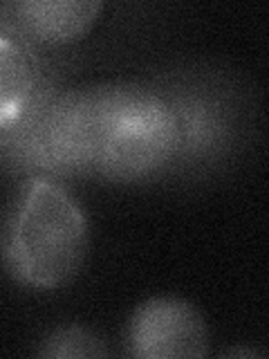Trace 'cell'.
Instances as JSON below:
<instances>
[{"label": "cell", "instance_id": "9c48e42d", "mask_svg": "<svg viewBox=\"0 0 269 359\" xmlns=\"http://www.w3.org/2000/svg\"><path fill=\"white\" fill-rule=\"evenodd\" d=\"M227 357H263V353H256L251 348H231L227 351Z\"/></svg>", "mask_w": 269, "mask_h": 359}, {"label": "cell", "instance_id": "6da1fadb", "mask_svg": "<svg viewBox=\"0 0 269 359\" xmlns=\"http://www.w3.org/2000/svg\"><path fill=\"white\" fill-rule=\"evenodd\" d=\"M90 252V220L63 180L25 177L0 222V265L34 294L67 287Z\"/></svg>", "mask_w": 269, "mask_h": 359}, {"label": "cell", "instance_id": "ba28073f", "mask_svg": "<svg viewBox=\"0 0 269 359\" xmlns=\"http://www.w3.org/2000/svg\"><path fill=\"white\" fill-rule=\"evenodd\" d=\"M34 355L41 359H92L108 357L110 348L97 330L83 323H59L45 332Z\"/></svg>", "mask_w": 269, "mask_h": 359}, {"label": "cell", "instance_id": "277c9868", "mask_svg": "<svg viewBox=\"0 0 269 359\" xmlns=\"http://www.w3.org/2000/svg\"><path fill=\"white\" fill-rule=\"evenodd\" d=\"M97 146V83L56 88L25 126L0 144V168L18 180L92 177Z\"/></svg>", "mask_w": 269, "mask_h": 359}, {"label": "cell", "instance_id": "7a4b0ae2", "mask_svg": "<svg viewBox=\"0 0 269 359\" xmlns=\"http://www.w3.org/2000/svg\"><path fill=\"white\" fill-rule=\"evenodd\" d=\"M173 106L179 126L175 182L213 180L251 144L254 101L238 76L207 63H182L151 76Z\"/></svg>", "mask_w": 269, "mask_h": 359}, {"label": "cell", "instance_id": "5b68a950", "mask_svg": "<svg viewBox=\"0 0 269 359\" xmlns=\"http://www.w3.org/2000/svg\"><path fill=\"white\" fill-rule=\"evenodd\" d=\"M123 346L137 359H200L211 355V334L193 301L160 294L134 308Z\"/></svg>", "mask_w": 269, "mask_h": 359}, {"label": "cell", "instance_id": "52a82bcc", "mask_svg": "<svg viewBox=\"0 0 269 359\" xmlns=\"http://www.w3.org/2000/svg\"><path fill=\"white\" fill-rule=\"evenodd\" d=\"M104 9L99 0H9L0 3V20L50 54L90 36Z\"/></svg>", "mask_w": 269, "mask_h": 359}, {"label": "cell", "instance_id": "8992f818", "mask_svg": "<svg viewBox=\"0 0 269 359\" xmlns=\"http://www.w3.org/2000/svg\"><path fill=\"white\" fill-rule=\"evenodd\" d=\"M56 88L59 74L48 52L0 20V144L25 126Z\"/></svg>", "mask_w": 269, "mask_h": 359}, {"label": "cell", "instance_id": "3957f363", "mask_svg": "<svg viewBox=\"0 0 269 359\" xmlns=\"http://www.w3.org/2000/svg\"><path fill=\"white\" fill-rule=\"evenodd\" d=\"M99 146L92 177L110 184L173 180L179 126L173 106L151 79L97 83Z\"/></svg>", "mask_w": 269, "mask_h": 359}]
</instances>
